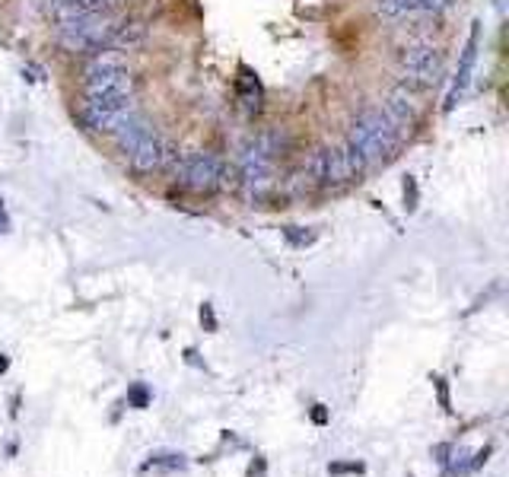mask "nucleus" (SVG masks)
I'll return each instance as SVG.
<instances>
[{"mask_svg": "<svg viewBox=\"0 0 509 477\" xmlns=\"http://www.w3.org/2000/svg\"><path fill=\"white\" fill-rule=\"evenodd\" d=\"M402 140H404V131H398L395 124L388 122V115L382 112V108H363V112L354 118V124H350V134L344 144L354 147V150L366 159V166L373 169L395 156Z\"/></svg>", "mask_w": 509, "mask_h": 477, "instance_id": "obj_1", "label": "nucleus"}, {"mask_svg": "<svg viewBox=\"0 0 509 477\" xmlns=\"http://www.w3.org/2000/svg\"><path fill=\"white\" fill-rule=\"evenodd\" d=\"M175 179L191 195H217L227 185H236V166H227L213 153H188L175 163Z\"/></svg>", "mask_w": 509, "mask_h": 477, "instance_id": "obj_2", "label": "nucleus"}, {"mask_svg": "<svg viewBox=\"0 0 509 477\" xmlns=\"http://www.w3.org/2000/svg\"><path fill=\"white\" fill-rule=\"evenodd\" d=\"M134 115V92H92L84 96L80 122L92 134H115Z\"/></svg>", "mask_w": 509, "mask_h": 477, "instance_id": "obj_3", "label": "nucleus"}, {"mask_svg": "<svg viewBox=\"0 0 509 477\" xmlns=\"http://www.w3.org/2000/svg\"><path fill=\"white\" fill-rule=\"evenodd\" d=\"M398 68H402V83L410 90H433L442 80V52L433 42H410L398 52Z\"/></svg>", "mask_w": 509, "mask_h": 477, "instance_id": "obj_4", "label": "nucleus"}, {"mask_svg": "<svg viewBox=\"0 0 509 477\" xmlns=\"http://www.w3.org/2000/svg\"><path fill=\"white\" fill-rule=\"evenodd\" d=\"M92 92H134V74L118 52L90 54L84 68V96Z\"/></svg>", "mask_w": 509, "mask_h": 477, "instance_id": "obj_5", "label": "nucleus"}, {"mask_svg": "<svg viewBox=\"0 0 509 477\" xmlns=\"http://www.w3.org/2000/svg\"><path fill=\"white\" fill-rule=\"evenodd\" d=\"M179 150H175L172 144H169L166 137L156 134V131H150V134L140 140V144L134 147V150L128 153V163L134 172L140 175H153V172H163V169H175V163H179Z\"/></svg>", "mask_w": 509, "mask_h": 477, "instance_id": "obj_6", "label": "nucleus"}, {"mask_svg": "<svg viewBox=\"0 0 509 477\" xmlns=\"http://www.w3.org/2000/svg\"><path fill=\"white\" fill-rule=\"evenodd\" d=\"M303 172L315 188H325V191H338L344 188V185H350L347 169H344V159H341V147H319V150H312Z\"/></svg>", "mask_w": 509, "mask_h": 477, "instance_id": "obj_7", "label": "nucleus"}, {"mask_svg": "<svg viewBox=\"0 0 509 477\" xmlns=\"http://www.w3.org/2000/svg\"><path fill=\"white\" fill-rule=\"evenodd\" d=\"M478 48H481V23H474L472 32H468V42H465V48H462V58H458V70H456V76H452V86H449L446 112H452V108L462 102L465 90L472 86L474 64H478Z\"/></svg>", "mask_w": 509, "mask_h": 477, "instance_id": "obj_8", "label": "nucleus"}, {"mask_svg": "<svg viewBox=\"0 0 509 477\" xmlns=\"http://www.w3.org/2000/svg\"><path fill=\"white\" fill-rule=\"evenodd\" d=\"M382 112L388 115V122L395 124L398 131H404L408 134L410 124L418 122L420 115V106H418V90H410L408 83H398L388 90L386 102H382Z\"/></svg>", "mask_w": 509, "mask_h": 477, "instance_id": "obj_9", "label": "nucleus"}, {"mask_svg": "<svg viewBox=\"0 0 509 477\" xmlns=\"http://www.w3.org/2000/svg\"><path fill=\"white\" fill-rule=\"evenodd\" d=\"M147 36H150V26H147L140 16L112 20L106 32V52H131V48L144 45Z\"/></svg>", "mask_w": 509, "mask_h": 477, "instance_id": "obj_10", "label": "nucleus"}, {"mask_svg": "<svg viewBox=\"0 0 509 477\" xmlns=\"http://www.w3.org/2000/svg\"><path fill=\"white\" fill-rule=\"evenodd\" d=\"M150 131H153V124L134 112V115L128 118V122L122 124V128L115 131L112 140H115V147H118V153H124V156H128V153L134 150V147L140 144V140H144V137L150 134Z\"/></svg>", "mask_w": 509, "mask_h": 477, "instance_id": "obj_11", "label": "nucleus"}, {"mask_svg": "<svg viewBox=\"0 0 509 477\" xmlns=\"http://www.w3.org/2000/svg\"><path fill=\"white\" fill-rule=\"evenodd\" d=\"M236 96L239 102H243L245 112H261V99H265V90H261L258 76L249 74V70H243L236 80Z\"/></svg>", "mask_w": 509, "mask_h": 477, "instance_id": "obj_12", "label": "nucleus"}, {"mask_svg": "<svg viewBox=\"0 0 509 477\" xmlns=\"http://www.w3.org/2000/svg\"><path fill=\"white\" fill-rule=\"evenodd\" d=\"M188 468V458L182 452H153L140 471H163V474H172V471H185Z\"/></svg>", "mask_w": 509, "mask_h": 477, "instance_id": "obj_13", "label": "nucleus"}, {"mask_svg": "<svg viewBox=\"0 0 509 477\" xmlns=\"http://www.w3.org/2000/svg\"><path fill=\"white\" fill-rule=\"evenodd\" d=\"M418 0H376V16L382 20H404L414 13Z\"/></svg>", "mask_w": 509, "mask_h": 477, "instance_id": "obj_14", "label": "nucleus"}, {"mask_svg": "<svg viewBox=\"0 0 509 477\" xmlns=\"http://www.w3.org/2000/svg\"><path fill=\"white\" fill-rule=\"evenodd\" d=\"M124 404L134 410H147L153 404V388L147 382H131L128 394H124Z\"/></svg>", "mask_w": 509, "mask_h": 477, "instance_id": "obj_15", "label": "nucleus"}, {"mask_svg": "<svg viewBox=\"0 0 509 477\" xmlns=\"http://www.w3.org/2000/svg\"><path fill=\"white\" fill-rule=\"evenodd\" d=\"M430 382H433V392H436V401H440V408L446 410V414H452V388H449V379L446 376H440V372H430Z\"/></svg>", "mask_w": 509, "mask_h": 477, "instance_id": "obj_16", "label": "nucleus"}, {"mask_svg": "<svg viewBox=\"0 0 509 477\" xmlns=\"http://www.w3.org/2000/svg\"><path fill=\"white\" fill-rule=\"evenodd\" d=\"M328 474L331 477H347V474H354V477H360V474H366V462H331L328 465Z\"/></svg>", "mask_w": 509, "mask_h": 477, "instance_id": "obj_17", "label": "nucleus"}, {"mask_svg": "<svg viewBox=\"0 0 509 477\" xmlns=\"http://www.w3.org/2000/svg\"><path fill=\"white\" fill-rule=\"evenodd\" d=\"M456 7V0H418V7H414V13H446V10Z\"/></svg>", "mask_w": 509, "mask_h": 477, "instance_id": "obj_18", "label": "nucleus"}, {"mask_svg": "<svg viewBox=\"0 0 509 477\" xmlns=\"http://www.w3.org/2000/svg\"><path fill=\"white\" fill-rule=\"evenodd\" d=\"M490 455H494V446H490V442H487L484 449H478L474 455H468V471H472V474H474V471H481L487 465V458H490Z\"/></svg>", "mask_w": 509, "mask_h": 477, "instance_id": "obj_19", "label": "nucleus"}, {"mask_svg": "<svg viewBox=\"0 0 509 477\" xmlns=\"http://www.w3.org/2000/svg\"><path fill=\"white\" fill-rule=\"evenodd\" d=\"M430 452H433L436 465H449L452 462V455H456V442H436Z\"/></svg>", "mask_w": 509, "mask_h": 477, "instance_id": "obj_20", "label": "nucleus"}, {"mask_svg": "<svg viewBox=\"0 0 509 477\" xmlns=\"http://www.w3.org/2000/svg\"><path fill=\"white\" fill-rule=\"evenodd\" d=\"M283 235H287L293 245H299V249L315 242V233H299V227H287V229H283Z\"/></svg>", "mask_w": 509, "mask_h": 477, "instance_id": "obj_21", "label": "nucleus"}, {"mask_svg": "<svg viewBox=\"0 0 509 477\" xmlns=\"http://www.w3.org/2000/svg\"><path fill=\"white\" fill-rule=\"evenodd\" d=\"M414 207H418V182L408 179V182H404V211L414 213Z\"/></svg>", "mask_w": 509, "mask_h": 477, "instance_id": "obj_22", "label": "nucleus"}, {"mask_svg": "<svg viewBox=\"0 0 509 477\" xmlns=\"http://www.w3.org/2000/svg\"><path fill=\"white\" fill-rule=\"evenodd\" d=\"M309 420L315 426H328V424H331V414H328L325 404H312V408H309Z\"/></svg>", "mask_w": 509, "mask_h": 477, "instance_id": "obj_23", "label": "nucleus"}, {"mask_svg": "<svg viewBox=\"0 0 509 477\" xmlns=\"http://www.w3.org/2000/svg\"><path fill=\"white\" fill-rule=\"evenodd\" d=\"M201 325H204V331H217V312H213V303H204L201 306Z\"/></svg>", "mask_w": 509, "mask_h": 477, "instance_id": "obj_24", "label": "nucleus"}, {"mask_svg": "<svg viewBox=\"0 0 509 477\" xmlns=\"http://www.w3.org/2000/svg\"><path fill=\"white\" fill-rule=\"evenodd\" d=\"M267 474V458L265 455H255L249 462V471H245V477H265Z\"/></svg>", "mask_w": 509, "mask_h": 477, "instance_id": "obj_25", "label": "nucleus"}, {"mask_svg": "<svg viewBox=\"0 0 509 477\" xmlns=\"http://www.w3.org/2000/svg\"><path fill=\"white\" fill-rule=\"evenodd\" d=\"M185 363H191V366H198V370H207V363L201 360V354L195 347H188L185 350Z\"/></svg>", "mask_w": 509, "mask_h": 477, "instance_id": "obj_26", "label": "nucleus"}, {"mask_svg": "<svg viewBox=\"0 0 509 477\" xmlns=\"http://www.w3.org/2000/svg\"><path fill=\"white\" fill-rule=\"evenodd\" d=\"M20 401H23V392H16L13 401H10V417H13V420L20 417Z\"/></svg>", "mask_w": 509, "mask_h": 477, "instance_id": "obj_27", "label": "nucleus"}, {"mask_svg": "<svg viewBox=\"0 0 509 477\" xmlns=\"http://www.w3.org/2000/svg\"><path fill=\"white\" fill-rule=\"evenodd\" d=\"M7 370H10V356L0 354V372H7Z\"/></svg>", "mask_w": 509, "mask_h": 477, "instance_id": "obj_28", "label": "nucleus"}]
</instances>
